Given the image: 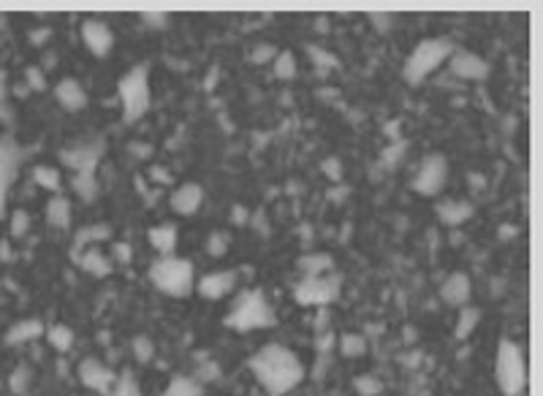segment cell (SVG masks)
I'll list each match as a JSON object with an SVG mask.
<instances>
[{"instance_id": "4dcf8cb0", "label": "cell", "mask_w": 543, "mask_h": 396, "mask_svg": "<svg viewBox=\"0 0 543 396\" xmlns=\"http://www.w3.org/2000/svg\"><path fill=\"white\" fill-rule=\"evenodd\" d=\"M337 345H340V353L345 358H358L367 353V339L361 334H342L337 339Z\"/></svg>"}, {"instance_id": "5bb4252c", "label": "cell", "mask_w": 543, "mask_h": 396, "mask_svg": "<svg viewBox=\"0 0 543 396\" xmlns=\"http://www.w3.org/2000/svg\"><path fill=\"white\" fill-rule=\"evenodd\" d=\"M470 296H473V282L465 272H451L440 282V299L449 307H467Z\"/></svg>"}, {"instance_id": "2e32d148", "label": "cell", "mask_w": 543, "mask_h": 396, "mask_svg": "<svg viewBox=\"0 0 543 396\" xmlns=\"http://www.w3.org/2000/svg\"><path fill=\"white\" fill-rule=\"evenodd\" d=\"M234 288H236V272H209V275H204L202 280H199V285H196L199 296L212 299V302L229 296Z\"/></svg>"}, {"instance_id": "d6a6232c", "label": "cell", "mask_w": 543, "mask_h": 396, "mask_svg": "<svg viewBox=\"0 0 543 396\" xmlns=\"http://www.w3.org/2000/svg\"><path fill=\"white\" fill-rule=\"evenodd\" d=\"M133 358H136L139 364H150V361L155 358V342L147 334L133 336Z\"/></svg>"}, {"instance_id": "74e56055", "label": "cell", "mask_w": 543, "mask_h": 396, "mask_svg": "<svg viewBox=\"0 0 543 396\" xmlns=\"http://www.w3.org/2000/svg\"><path fill=\"white\" fill-rule=\"evenodd\" d=\"M405 150H407V144H405V141H394L391 147L383 150V155H380V163H383L386 168H394L400 160H402Z\"/></svg>"}, {"instance_id": "d6986e66", "label": "cell", "mask_w": 543, "mask_h": 396, "mask_svg": "<svg viewBox=\"0 0 543 396\" xmlns=\"http://www.w3.org/2000/svg\"><path fill=\"white\" fill-rule=\"evenodd\" d=\"M47 334V329H44V323L38 318H25V320H16L14 326L6 331V345H14V348H19V345H28V342H35L38 336H44Z\"/></svg>"}, {"instance_id": "816d5d0a", "label": "cell", "mask_w": 543, "mask_h": 396, "mask_svg": "<svg viewBox=\"0 0 543 396\" xmlns=\"http://www.w3.org/2000/svg\"><path fill=\"white\" fill-rule=\"evenodd\" d=\"M49 35H52V31H35L33 33V41H47Z\"/></svg>"}, {"instance_id": "3957f363", "label": "cell", "mask_w": 543, "mask_h": 396, "mask_svg": "<svg viewBox=\"0 0 543 396\" xmlns=\"http://www.w3.org/2000/svg\"><path fill=\"white\" fill-rule=\"evenodd\" d=\"M150 280L160 293H166L171 299H185L196 288V280H193V263L187 258H180L177 253L174 255H160L158 260H153L150 266Z\"/></svg>"}, {"instance_id": "8992f818", "label": "cell", "mask_w": 543, "mask_h": 396, "mask_svg": "<svg viewBox=\"0 0 543 396\" xmlns=\"http://www.w3.org/2000/svg\"><path fill=\"white\" fill-rule=\"evenodd\" d=\"M117 95L123 104V120L128 125L139 122L150 109V77L144 65H133L117 84Z\"/></svg>"}, {"instance_id": "603a6c76", "label": "cell", "mask_w": 543, "mask_h": 396, "mask_svg": "<svg viewBox=\"0 0 543 396\" xmlns=\"http://www.w3.org/2000/svg\"><path fill=\"white\" fill-rule=\"evenodd\" d=\"M71 217H74V209H71V201L65 196H52L47 204V220L52 229H68L71 226Z\"/></svg>"}, {"instance_id": "5b68a950", "label": "cell", "mask_w": 543, "mask_h": 396, "mask_svg": "<svg viewBox=\"0 0 543 396\" xmlns=\"http://www.w3.org/2000/svg\"><path fill=\"white\" fill-rule=\"evenodd\" d=\"M495 378L505 396H519L527 388V361L519 342L500 339L495 356Z\"/></svg>"}, {"instance_id": "ee69618b", "label": "cell", "mask_w": 543, "mask_h": 396, "mask_svg": "<svg viewBox=\"0 0 543 396\" xmlns=\"http://www.w3.org/2000/svg\"><path fill=\"white\" fill-rule=\"evenodd\" d=\"M6 95H9V77H6V71H0V120H11V109L6 104Z\"/></svg>"}, {"instance_id": "c3c4849f", "label": "cell", "mask_w": 543, "mask_h": 396, "mask_svg": "<svg viewBox=\"0 0 543 396\" xmlns=\"http://www.w3.org/2000/svg\"><path fill=\"white\" fill-rule=\"evenodd\" d=\"M150 182L171 185V182H174V177L169 174V168H163V166H150Z\"/></svg>"}, {"instance_id": "7c38bea8", "label": "cell", "mask_w": 543, "mask_h": 396, "mask_svg": "<svg viewBox=\"0 0 543 396\" xmlns=\"http://www.w3.org/2000/svg\"><path fill=\"white\" fill-rule=\"evenodd\" d=\"M449 71L462 82H483L489 77V62L478 57L476 52L467 49H454V55L449 57Z\"/></svg>"}, {"instance_id": "f546056e", "label": "cell", "mask_w": 543, "mask_h": 396, "mask_svg": "<svg viewBox=\"0 0 543 396\" xmlns=\"http://www.w3.org/2000/svg\"><path fill=\"white\" fill-rule=\"evenodd\" d=\"M33 182L38 187H44L49 193H60L62 180H60V171L52 166H35L33 168Z\"/></svg>"}, {"instance_id": "cb8c5ba5", "label": "cell", "mask_w": 543, "mask_h": 396, "mask_svg": "<svg viewBox=\"0 0 543 396\" xmlns=\"http://www.w3.org/2000/svg\"><path fill=\"white\" fill-rule=\"evenodd\" d=\"M296 266L302 269L305 277H318V275H329L334 272V258L329 253H307L296 260Z\"/></svg>"}, {"instance_id": "f907efd6", "label": "cell", "mask_w": 543, "mask_h": 396, "mask_svg": "<svg viewBox=\"0 0 543 396\" xmlns=\"http://www.w3.org/2000/svg\"><path fill=\"white\" fill-rule=\"evenodd\" d=\"M318 353H329V348H331V342H334V336L329 334V331H318Z\"/></svg>"}, {"instance_id": "ffe728a7", "label": "cell", "mask_w": 543, "mask_h": 396, "mask_svg": "<svg viewBox=\"0 0 543 396\" xmlns=\"http://www.w3.org/2000/svg\"><path fill=\"white\" fill-rule=\"evenodd\" d=\"M79 263V269L82 272H87L90 277H109L111 275V258H106L104 255V250H98V247H87V250H82L77 258H74Z\"/></svg>"}, {"instance_id": "7402d4cb", "label": "cell", "mask_w": 543, "mask_h": 396, "mask_svg": "<svg viewBox=\"0 0 543 396\" xmlns=\"http://www.w3.org/2000/svg\"><path fill=\"white\" fill-rule=\"evenodd\" d=\"M147 239L158 250V255H174L177 242H180V229L174 223H160L155 229H150Z\"/></svg>"}, {"instance_id": "bcb514c9", "label": "cell", "mask_w": 543, "mask_h": 396, "mask_svg": "<svg viewBox=\"0 0 543 396\" xmlns=\"http://www.w3.org/2000/svg\"><path fill=\"white\" fill-rule=\"evenodd\" d=\"M231 223H234V226H250V223H253V217H250L248 207H242V204H234V207H231Z\"/></svg>"}, {"instance_id": "52a82bcc", "label": "cell", "mask_w": 543, "mask_h": 396, "mask_svg": "<svg viewBox=\"0 0 543 396\" xmlns=\"http://www.w3.org/2000/svg\"><path fill=\"white\" fill-rule=\"evenodd\" d=\"M340 277L334 272L318 277H305L294 288V299L302 307H329L340 299Z\"/></svg>"}, {"instance_id": "7bdbcfd3", "label": "cell", "mask_w": 543, "mask_h": 396, "mask_svg": "<svg viewBox=\"0 0 543 396\" xmlns=\"http://www.w3.org/2000/svg\"><path fill=\"white\" fill-rule=\"evenodd\" d=\"M370 22L375 25V31H378V33H388V31H394V22H397V16H394V14H383V11H373V14H370Z\"/></svg>"}, {"instance_id": "f6af8a7d", "label": "cell", "mask_w": 543, "mask_h": 396, "mask_svg": "<svg viewBox=\"0 0 543 396\" xmlns=\"http://www.w3.org/2000/svg\"><path fill=\"white\" fill-rule=\"evenodd\" d=\"M324 174L331 180V182H342V163H340V158H326L324 160Z\"/></svg>"}, {"instance_id": "e0dca14e", "label": "cell", "mask_w": 543, "mask_h": 396, "mask_svg": "<svg viewBox=\"0 0 543 396\" xmlns=\"http://www.w3.org/2000/svg\"><path fill=\"white\" fill-rule=\"evenodd\" d=\"M55 98L65 111H79L87 106V92L74 77H65L55 84Z\"/></svg>"}, {"instance_id": "6da1fadb", "label": "cell", "mask_w": 543, "mask_h": 396, "mask_svg": "<svg viewBox=\"0 0 543 396\" xmlns=\"http://www.w3.org/2000/svg\"><path fill=\"white\" fill-rule=\"evenodd\" d=\"M250 372L261 383L266 394L283 396L294 391L305 380V366L296 358V353L280 342H269L261 351L250 356Z\"/></svg>"}, {"instance_id": "484cf974", "label": "cell", "mask_w": 543, "mask_h": 396, "mask_svg": "<svg viewBox=\"0 0 543 396\" xmlns=\"http://www.w3.org/2000/svg\"><path fill=\"white\" fill-rule=\"evenodd\" d=\"M163 396H204V385L196 378H187V375H177L171 378Z\"/></svg>"}, {"instance_id": "836d02e7", "label": "cell", "mask_w": 543, "mask_h": 396, "mask_svg": "<svg viewBox=\"0 0 543 396\" xmlns=\"http://www.w3.org/2000/svg\"><path fill=\"white\" fill-rule=\"evenodd\" d=\"M109 396H144V394H141L136 378H133L131 372H123V375L117 378V383H114V388H111Z\"/></svg>"}, {"instance_id": "9c48e42d", "label": "cell", "mask_w": 543, "mask_h": 396, "mask_svg": "<svg viewBox=\"0 0 543 396\" xmlns=\"http://www.w3.org/2000/svg\"><path fill=\"white\" fill-rule=\"evenodd\" d=\"M101 158H104V141H82L68 150H60V160L74 174H95Z\"/></svg>"}, {"instance_id": "f35d334b", "label": "cell", "mask_w": 543, "mask_h": 396, "mask_svg": "<svg viewBox=\"0 0 543 396\" xmlns=\"http://www.w3.org/2000/svg\"><path fill=\"white\" fill-rule=\"evenodd\" d=\"M278 57V49L272 44H256L250 49V62H256V65H264V62H272Z\"/></svg>"}, {"instance_id": "d590c367", "label": "cell", "mask_w": 543, "mask_h": 396, "mask_svg": "<svg viewBox=\"0 0 543 396\" xmlns=\"http://www.w3.org/2000/svg\"><path fill=\"white\" fill-rule=\"evenodd\" d=\"M207 253H209L212 258H223V255L229 253V236H226L223 231H212V233L207 236Z\"/></svg>"}, {"instance_id": "f1b7e54d", "label": "cell", "mask_w": 543, "mask_h": 396, "mask_svg": "<svg viewBox=\"0 0 543 396\" xmlns=\"http://www.w3.org/2000/svg\"><path fill=\"white\" fill-rule=\"evenodd\" d=\"M272 71H275V79L280 82H291L296 77V55L291 49H283L278 52V57L272 60Z\"/></svg>"}, {"instance_id": "ba28073f", "label": "cell", "mask_w": 543, "mask_h": 396, "mask_svg": "<svg viewBox=\"0 0 543 396\" xmlns=\"http://www.w3.org/2000/svg\"><path fill=\"white\" fill-rule=\"evenodd\" d=\"M446 180H449V160L443 153H432L421 158L419 168L413 171L410 187L419 196H437L446 187Z\"/></svg>"}, {"instance_id": "e575fe53", "label": "cell", "mask_w": 543, "mask_h": 396, "mask_svg": "<svg viewBox=\"0 0 543 396\" xmlns=\"http://www.w3.org/2000/svg\"><path fill=\"white\" fill-rule=\"evenodd\" d=\"M353 388L358 391V396H380L383 383L378 380L375 375H358L356 380H353Z\"/></svg>"}, {"instance_id": "7dc6e473", "label": "cell", "mask_w": 543, "mask_h": 396, "mask_svg": "<svg viewBox=\"0 0 543 396\" xmlns=\"http://www.w3.org/2000/svg\"><path fill=\"white\" fill-rule=\"evenodd\" d=\"M217 375H220V366L212 364V361H209V364H204V366H199V369H196V380L202 383V385H204V383H209V380H215Z\"/></svg>"}, {"instance_id": "b9f144b4", "label": "cell", "mask_w": 543, "mask_h": 396, "mask_svg": "<svg viewBox=\"0 0 543 396\" xmlns=\"http://www.w3.org/2000/svg\"><path fill=\"white\" fill-rule=\"evenodd\" d=\"M111 260H117V263H131L133 260V247L128 242H111Z\"/></svg>"}, {"instance_id": "4fadbf2b", "label": "cell", "mask_w": 543, "mask_h": 396, "mask_svg": "<svg viewBox=\"0 0 543 396\" xmlns=\"http://www.w3.org/2000/svg\"><path fill=\"white\" fill-rule=\"evenodd\" d=\"M82 41L84 46L93 52L95 57H109L111 55V49H114V33L109 28L104 19H84L82 22Z\"/></svg>"}, {"instance_id": "7a4b0ae2", "label": "cell", "mask_w": 543, "mask_h": 396, "mask_svg": "<svg viewBox=\"0 0 543 396\" xmlns=\"http://www.w3.org/2000/svg\"><path fill=\"white\" fill-rule=\"evenodd\" d=\"M454 49H456V44H454L451 38H446V35L419 41L416 49L407 55V60H405L402 65L405 82H407V84H424L443 62H449Z\"/></svg>"}, {"instance_id": "8fae6325", "label": "cell", "mask_w": 543, "mask_h": 396, "mask_svg": "<svg viewBox=\"0 0 543 396\" xmlns=\"http://www.w3.org/2000/svg\"><path fill=\"white\" fill-rule=\"evenodd\" d=\"M19 160H22V153H19L14 138L11 136L0 138V214L6 209V198H9V190H11V185L16 180Z\"/></svg>"}, {"instance_id": "277c9868", "label": "cell", "mask_w": 543, "mask_h": 396, "mask_svg": "<svg viewBox=\"0 0 543 396\" xmlns=\"http://www.w3.org/2000/svg\"><path fill=\"white\" fill-rule=\"evenodd\" d=\"M226 326L234 331H256L275 326V309L261 290H245L231 304L226 315Z\"/></svg>"}, {"instance_id": "60d3db41", "label": "cell", "mask_w": 543, "mask_h": 396, "mask_svg": "<svg viewBox=\"0 0 543 396\" xmlns=\"http://www.w3.org/2000/svg\"><path fill=\"white\" fill-rule=\"evenodd\" d=\"M25 84H28L33 92H41L44 87H47V77H44V71H41L38 65L25 68Z\"/></svg>"}, {"instance_id": "44dd1931", "label": "cell", "mask_w": 543, "mask_h": 396, "mask_svg": "<svg viewBox=\"0 0 543 396\" xmlns=\"http://www.w3.org/2000/svg\"><path fill=\"white\" fill-rule=\"evenodd\" d=\"M111 239V226L109 223H93V226H84V229H79L74 233V247H71V255L77 258L82 250H87V247H95V244L106 242Z\"/></svg>"}, {"instance_id": "4316f807", "label": "cell", "mask_w": 543, "mask_h": 396, "mask_svg": "<svg viewBox=\"0 0 543 396\" xmlns=\"http://www.w3.org/2000/svg\"><path fill=\"white\" fill-rule=\"evenodd\" d=\"M47 339H49V345L55 348V351H71L74 348V339H77V334H74V329L71 326H65V323H55V326H49L47 329Z\"/></svg>"}, {"instance_id": "83f0119b", "label": "cell", "mask_w": 543, "mask_h": 396, "mask_svg": "<svg viewBox=\"0 0 543 396\" xmlns=\"http://www.w3.org/2000/svg\"><path fill=\"white\" fill-rule=\"evenodd\" d=\"M478 323H481V309H476V307H470V304L462 307V309H459V320H456V331H454V336H456V339H467V336L478 329Z\"/></svg>"}, {"instance_id": "ab89813d", "label": "cell", "mask_w": 543, "mask_h": 396, "mask_svg": "<svg viewBox=\"0 0 543 396\" xmlns=\"http://www.w3.org/2000/svg\"><path fill=\"white\" fill-rule=\"evenodd\" d=\"M141 22H144L147 28H153V31H166L171 16L166 14V11H144V14H141Z\"/></svg>"}, {"instance_id": "ac0fdd59", "label": "cell", "mask_w": 543, "mask_h": 396, "mask_svg": "<svg viewBox=\"0 0 543 396\" xmlns=\"http://www.w3.org/2000/svg\"><path fill=\"white\" fill-rule=\"evenodd\" d=\"M434 212L440 217V223L456 229V226H465L467 220L473 217L476 207H473L470 201H454V198H449V201H437V204H434Z\"/></svg>"}, {"instance_id": "1f68e13d", "label": "cell", "mask_w": 543, "mask_h": 396, "mask_svg": "<svg viewBox=\"0 0 543 396\" xmlns=\"http://www.w3.org/2000/svg\"><path fill=\"white\" fill-rule=\"evenodd\" d=\"M31 383H33V369L28 364H19L14 372H11V378H9V388H11L16 396H25L28 388H31Z\"/></svg>"}, {"instance_id": "8d00e7d4", "label": "cell", "mask_w": 543, "mask_h": 396, "mask_svg": "<svg viewBox=\"0 0 543 396\" xmlns=\"http://www.w3.org/2000/svg\"><path fill=\"white\" fill-rule=\"evenodd\" d=\"M28 231H31V214L25 209H14V214H11V236L22 239Z\"/></svg>"}, {"instance_id": "d4e9b609", "label": "cell", "mask_w": 543, "mask_h": 396, "mask_svg": "<svg viewBox=\"0 0 543 396\" xmlns=\"http://www.w3.org/2000/svg\"><path fill=\"white\" fill-rule=\"evenodd\" d=\"M71 190H74L84 204H93L95 198L101 196V182L95 180V174H74Z\"/></svg>"}, {"instance_id": "9a60e30c", "label": "cell", "mask_w": 543, "mask_h": 396, "mask_svg": "<svg viewBox=\"0 0 543 396\" xmlns=\"http://www.w3.org/2000/svg\"><path fill=\"white\" fill-rule=\"evenodd\" d=\"M202 204H204V187L199 182L180 185V187H177L169 198V207L177 214H182V217H187V214H196L199 209H202Z\"/></svg>"}, {"instance_id": "30bf717a", "label": "cell", "mask_w": 543, "mask_h": 396, "mask_svg": "<svg viewBox=\"0 0 543 396\" xmlns=\"http://www.w3.org/2000/svg\"><path fill=\"white\" fill-rule=\"evenodd\" d=\"M77 375H79V383H82L84 388L98 391V394H104V396L111 394V388H114V383H117V375H114L104 361H98V358H82L77 366Z\"/></svg>"}, {"instance_id": "681fc988", "label": "cell", "mask_w": 543, "mask_h": 396, "mask_svg": "<svg viewBox=\"0 0 543 396\" xmlns=\"http://www.w3.org/2000/svg\"><path fill=\"white\" fill-rule=\"evenodd\" d=\"M307 52H310V57H312L315 62H318L321 68H326V65H337V60H334L331 55H324V52H321L318 46H307Z\"/></svg>"}]
</instances>
